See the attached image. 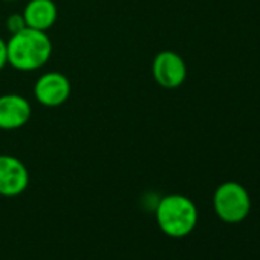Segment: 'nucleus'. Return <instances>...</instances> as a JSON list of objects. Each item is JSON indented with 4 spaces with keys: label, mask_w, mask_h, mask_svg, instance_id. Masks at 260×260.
Returning <instances> with one entry per match:
<instances>
[{
    "label": "nucleus",
    "mask_w": 260,
    "mask_h": 260,
    "mask_svg": "<svg viewBox=\"0 0 260 260\" xmlns=\"http://www.w3.org/2000/svg\"><path fill=\"white\" fill-rule=\"evenodd\" d=\"M7 2H13V0H7Z\"/></svg>",
    "instance_id": "obj_11"
},
{
    "label": "nucleus",
    "mask_w": 260,
    "mask_h": 260,
    "mask_svg": "<svg viewBox=\"0 0 260 260\" xmlns=\"http://www.w3.org/2000/svg\"><path fill=\"white\" fill-rule=\"evenodd\" d=\"M28 185L29 172L26 166L14 156H0V196H19L28 188Z\"/></svg>",
    "instance_id": "obj_4"
},
{
    "label": "nucleus",
    "mask_w": 260,
    "mask_h": 260,
    "mask_svg": "<svg viewBox=\"0 0 260 260\" xmlns=\"http://www.w3.org/2000/svg\"><path fill=\"white\" fill-rule=\"evenodd\" d=\"M214 211L226 223H239L251 211V198L246 188L234 181L223 182L217 187L213 198Z\"/></svg>",
    "instance_id": "obj_3"
},
{
    "label": "nucleus",
    "mask_w": 260,
    "mask_h": 260,
    "mask_svg": "<svg viewBox=\"0 0 260 260\" xmlns=\"http://www.w3.org/2000/svg\"><path fill=\"white\" fill-rule=\"evenodd\" d=\"M153 77L161 87L176 89L187 78L185 61L173 51H162L155 57Z\"/></svg>",
    "instance_id": "obj_5"
},
{
    "label": "nucleus",
    "mask_w": 260,
    "mask_h": 260,
    "mask_svg": "<svg viewBox=\"0 0 260 260\" xmlns=\"http://www.w3.org/2000/svg\"><path fill=\"white\" fill-rule=\"evenodd\" d=\"M8 63L19 71H36L48 63L52 54L51 39L45 31L25 28L7 43Z\"/></svg>",
    "instance_id": "obj_1"
},
{
    "label": "nucleus",
    "mask_w": 260,
    "mask_h": 260,
    "mask_svg": "<svg viewBox=\"0 0 260 260\" xmlns=\"http://www.w3.org/2000/svg\"><path fill=\"white\" fill-rule=\"evenodd\" d=\"M156 222L161 231L170 237H185L198 225V208L184 194L164 196L156 205Z\"/></svg>",
    "instance_id": "obj_2"
},
{
    "label": "nucleus",
    "mask_w": 260,
    "mask_h": 260,
    "mask_svg": "<svg viewBox=\"0 0 260 260\" xmlns=\"http://www.w3.org/2000/svg\"><path fill=\"white\" fill-rule=\"evenodd\" d=\"M31 118V104L20 95L8 93L0 96V128L16 130Z\"/></svg>",
    "instance_id": "obj_7"
},
{
    "label": "nucleus",
    "mask_w": 260,
    "mask_h": 260,
    "mask_svg": "<svg viewBox=\"0 0 260 260\" xmlns=\"http://www.w3.org/2000/svg\"><path fill=\"white\" fill-rule=\"evenodd\" d=\"M8 63V51H7V43L0 39V69H4L5 64Z\"/></svg>",
    "instance_id": "obj_10"
},
{
    "label": "nucleus",
    "mask_w": 260,
    "mask_h": 260,
    "mask_svg": "<svg viewBox=\"0 0 260 260\" xmlns=\"http://www.w3.org/2000/svg\"><path fill=\"white\" fill-rule=\"evenodd\" d=\"M28 28L48 31L57 20V7L52 0H31L23 13Z\"/></svg>",
    "instance_id": "obj_8"
},
{
    "label": "nucleus",
    "mask_w": 260,
    "mask_h": 260,
    "mask_svg": "<svg viewBox=\"0 0 260 260\" xmlns=\"http://www.w3.org/2000/svg\"><path fill=\"white\" fill-rule=\"evenodd\" d=\"M7 28H8V31L11 34H16V32L25 29L26 28V22H25L23 14H13V16H10L8 20H7Z\"/></svg>",
    "instance_id": "obj_9"
},
{
    "label": "nucleus",
    "mask_w": 260,
    "mask_h": 260,
    "mask_svg": "<svg viewBox=\"0 0 260 260\" xmlns=\"http://www.w3.org/2000/svg\"><path fill=\"white\" fill-rule=\"evenodd\" d=\"M71 93L69 80L60 72H48L42 75L34 87V95L43 106L57 107L63 104Z\"/></svg>",
    "instance_id": "obj_6"
}]
</instances>
